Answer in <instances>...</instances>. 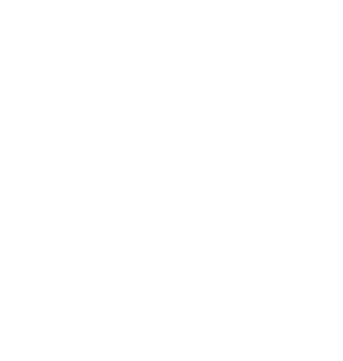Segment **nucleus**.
I'll return each instance as SVG.
<instances>
[]
</instances>
